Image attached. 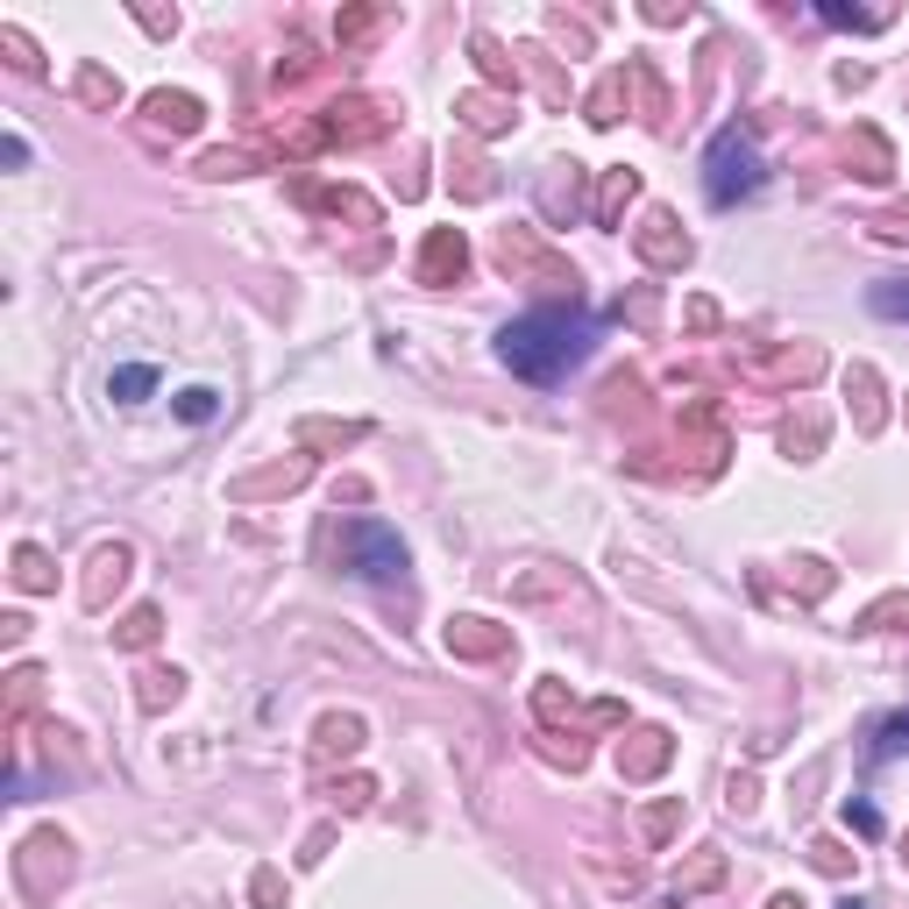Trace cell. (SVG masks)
Wrapping results in <instances>:
<instances>
[{"instance_id": "cell-34", "label": "cell", "mask_w": 909, "mask_h": 909, "mask_svg": "<svg viewBox=\"0 0 909 909\" xmlns=\"http://www.w3.org/2000/svg\"><path fill=\"white\" fill-rule=\"evenodd\" d=\"M669 824H675V803H661V810H647V831H654V839H669Z\"/></svg>"}, {"instance_id": "cell-25", "label": "cell", "mask_w": 909, "mask_h": 909, "mask_svg": "<svg viewBox=\"0 0 909 909\" xmlns=\"http://www.w3.org/2000/svg\"><path fill=\"white\" fill-rule=\"evenodd\" d=\"M178 413H186L192 427H206V419L221 413V399H214V391H206V384H192V391H178Z\"/></svg>"}, {"instance_id": "cell-3", "label": "cell", "mask_w": 909, "mask_h": 909, "mask_svg": "<svg viewBox=\"0 0 909 909\" xmlns=\"http://www.w3.org/2000/svg\"><path fill=\"white\" fill-rule=\"evenodd\" d=\"M341 562L356 575H370V583H405V548H399V534L377 526V519L341 526Z\"/></svg>"}, {"instance_id": "cell-20", "label": "cell", "mask_w": 909, "mask_h": 909, "mask_svg": "<svg viewBox=\"0 0 909 909\" xmlns=\"http://www.w3.org/2000/svg\"><path fill=\"white\" fill-rule=\"evenodd\" d=\"M618 93H626V71H611V79L590 93V121H597V128H611V121H618Z\"/></svg>"}, {"instance_id": "cell-17", "label": "cell", "mask_w": 909, "mask_h": 909, "mask_svg": "<svg viewBox=\"0 0 909 909\" xmlns=\"http://www.w3.org/2000/svg\"><path fill=\"white\" fill-rule=\"evenodd\" d=\"M14 583H22V590H57L50 562H43V548H14Z\"/></svg>"}, {"instance_id": "cell-12", "label": "cell", "mask_w": 909, "mask_h": 909, "mask_svg": "<svg viewBox=\"0 0 909 909\" xmlns=\"http://www.w3.org/2000/svg\"><path fill=\"white\" fill-rule=\"evenodd\" d=\"M384 29H391V14H384V8H348L341 22H335V36H341V50H362V43L384 36Z\"/></svg>"}, {"instance_id": "cell-11", "label": "cell", "mask_w": 909, "mask_h": 909, "mask_svg": "<svg viewBox=\"0 0 909 909\" xmlns=\"http://www.w3.org/2000/svg\"><path fill=\"white\" fill-rule=\"evenodd\" d=\"M362 747V718H321V732H313V753H321V761H335V753H356Z\"/></svg>"}, {"instance_id": "cell-35", "label": "cell", "mask_w": 909, "mask_h": 909, "mask_svg": "<svg viewBox=\"0 0 909 909\" xmlns=\"http://www.w3.org/2000/svg\"><path fill=\"white\" fill-rule=\"evenodd\" d=\"M767 909H803V902H796V896H775V902H767Z\"/></svg>"}, {"instance_id": "cell-24", "label": "cell", "mask_w": 909, "mask_h": 909, "mask_svg": "<svg viewBox=\"0 0 909 909\" xmlns=\"http://www.w3.org/2000/svg\"><path fill=\"white\" fill-rule=\"evenodd\" d=\"M853 143H860V157H867V178L882 186V178H888V164H896V157H888V143H882L874 128H853Z\"/></svg>"}, {"instance_id": "cell-15", "label": "cell", "mask_w": 909, "mask_h": 909, "mask_svg": "<svg viewBox=\"0 0 909 909\" xmlns=\"http://www.w3.org/2000/svg\"><path fill=\"white\" fill-rule=\"evenodd\" d=\"M157 626H164V618H157V604H135V611H128V618H121V626H114V640L143 654V647L157 640Z\"/></svg>"}, {"instance_id": "cell-5", "label": "cell", "mask_w": 909, "mask_h": 909, "mask_svg": "<svg viewBox=\"0 0 909 909\" xmlns=\"http://www.w3.org/2000/svg\"><path fill=\"white\" fill-rule=\"evenodd\" d=\"M669 753H675V739L661 732V725H647V732H632V747H618V775L626 782H654L661 767H669Z\"/></svg>"}, {"instance_id": "cell-7", "label": "cell", "mask_w": 909, "mask_h": 909, "mask_svg": "<svg viewBox=\"0 0 909 909\" xmlns=\"http://www.w3.org/2000/svg\"><path fill=\"white\" fill-rule=\"evenodd\" d=\"M143 114H149V128H157V135H192L206 121L200 100H192V93H171V86H164V93H149Z\"/></svg>"}, {"instance_id": "cell-13", "label": "cell", "mask_w": 909, "mask_h": 909, "mask_svg": "<svg viewBox=\"0 0 909 909\" xmlns=\"http://www.w3.org/2000/svg\"><path fill=\"white\" fill-rule=\"evenodd\" d=\"M845 391L860 399V434H874V427H882V384H874L867 362H853V370H845Z\"/></svg>"}, {"instance_id": "cell-14", "label": "cell", "mask_w": 909, "mask_h": 909, "mask_svg": "<svg viewBox=\"0 0 909 909\" xmlns=\"http://www.w3.org/2000/svg\"><path fill=\"white\" fill-rule=\"evenodd\" d=\"M454 114H462L476 135H497V128H512V100H491V93H469Z\"/></svg>"}, {"instance_id": "cell-9", "label": "cell", "mask_w": 909, "mask_h": 909, "mask_svg": "<svg viewBox=\"0 0 909 909\" xmlns=\"http://www.w3.org/2000/svg\"><path fill=\"white\" fill-rule=\"evenodd\" d=\"M128 562H135V554L121 548V540L93 554V575H86V604H93V611H108V597H114L121 583H128Z\"/></svg>"}, {"instance_id": "cell-28", "label": "cell", "mask_w": 909, "mask_h": 909, "mask_svg": "<svg viewBox=\"0 0 909 909\" xmlns=\"http://www.w3.org/2000/svg\"><path fill=\"white\" fill-rule=\"evenodd\" d=\"M149 384H157V377H149V370H121V377H114V384H108V391H114V399H121V405H135V399H143V391H149Z\"/></svg>"}, {"instance_id": "cell-4", "label": "cell", "mask_w": 909, "mask_h": 909, "mask_svg": "<svg viewBox=\"0 0 909 909\" xmlns=\"http://www.w3.org/2000/svg\"><path fill=\"white\" fill-rule=\"evenodd\" d=\"M469 270V242L454 227H434L427 249H419V284H454Z\"/></svg>"}, {"instance_id": "cell-26", "label": "cell", "mask_w": 909, "mask_h": 909, "mask_svg": "<svg viewBox=\"0 0 909 909\" xmlns=\"http://www.w3.org/2000/svg\"><path fill=\"white\" fill-rule=\"evenodd\" d=\"M249 171V157H242V149H214V157L200 164V178H242Z\"/></svg>"}, {"instance_id": "cell-30", "label": "cell", "mask_w": 909, "mask_h": 909, "mask_svg": "<svg viewBox=\"0 0 909 909\" xmlns=\"http://www.w3.org/2000/svg\"><path fill=\"white\" fill-rule=\"evenodd\" d=\"M909 747V710H902V718H888L882 725V753H902Z\"/></svg>"}, {"instance_id": "cell-6", "label": "cell", "mask_w": 909, "mask_h": 909, "mask_svg": "<svg viewBox=\"0 0 909 909\" xmlns=\"http://www.w3.org/2000/svg\"><path fill=\"white\" fill-rule=\"evenodd\" d=\"M640 256L654 270H682L689 263V235L675 227V214H647V227H640Z\"/></svg>"}, {"instance_id": "cell-2", "label": "cell", "mask_w": 909, "mask_h": 909, "mask_svg": "<svg viewBox=\"0 0 909 909\" xmlns=\"http://www.w3.org/2000/svg\"><path fill=\"white\" fill-rule=\"evenodd\" d=\"M704 192L718 206L761 192V149H753L747 128H718V143H710V157H704Z\"/></svg>"}, {"instance_id": "cell-22", "label": "cell", "mask_w": 909, "mask_h": 909, "mask_svg": "<svg viewBox=\"0 0 909 909\" xmlns=\"http://www.w3.org/2000/svg\"><path fill=\"white\" fill-rule=\"evenodd\" d=\"M0 50H8V65H14V71H43V57H36V43H29V36H22V29H14V22H8V29H0Z\"/></svg>"}, {"instance_id": "cell-29", "label": "cell", "mask_w": 909, "mask_h": 909, "mask_svg": "<svg viewBox=\"0 0 909 909\" xmlns=\"http://www.w3.org/2000/svg\"><path fill=\"white\" fill-rule=\"evenodd\" d=\"M335 796H341V810H370V796H377V782H362V775H356V782H341V789H335Z\"/></svg>"}, {"instance_id": "cell-8", "label": "cell", "mask_w": 909, "mask_h": 909, "mask_svg": "<svg viewBox=\"0 0 909 909\" xmlns=\"http://www.w3.org/2000/svg\"><path fill=\"white\" fill-rule=\"evenodd\" d=\"M65 853H71V845L65 839H57V831H36V839H29L22 845V860H14V874H22V888H29V896H50V882H43V867H50V860H57V867H65Z\"/></svg>"}, {"instance_id": "cell-19", "label": "cell", "mask_w": 909, "mask_h": 909, "mask_svg": "<svg viewBox=\"0 0 909 909\" xmlns=\"http://www.w3.org/2000/svg\"><path fill=\"white\" fill-rule=\"evenodd\" d=\"M178 682H186L178 669H149V675H143V710H164V704H178Z\"/></svg>"}, {"instance_id": "cell-1", "label": "cell", "mask_w": 909, "mask_h": 909, "mask_svg": "<svg viewBox=\"0 0 909 909\" xmlns=\"http://www.w3.org/2000/svg\"><path fill=\"white\" fill-rule=\"evenodd\" d=\"M590 348H597V321H590V313H569V306H540V313H526V321H512L505 335H497V356H505L526 384L569 377Z\"/></svg>"}, {"instance_id": "cell-32", "label": "cell", "mask_w": 909, "mask_h": 909, "mask_svg": "<svg viewBox=\"0 0 909 909\" xmlns=\"http://www.w3.org/2000/svg\"><path fill=\"white\" fill-rule=\"evenodd\" d=\"M256 902H263V909H284V888H278V874H256Z\"/></svg>"}, {"instance_id": "cell-21", "label": "cell", "mask_w": 909, "mask_h": 909, "mask_svg": "<svg viewBox=\"0 0 909 909\" xmlns=\"http://www.w3.org/2000/svg\"><path fill=\"white\" fill-rule=\"evenodd\" d=\"M632 192H640V178H632V171H611V178H604V200H597V221H618V206H626Z\"/></svg>"}, {"instance_id": "cell-33", "label": "cell", "mask_w": 909, "mask_h": 909, "mask_svg": "<svg viewBox=\"0 0 909 909\" xmlns=\"http://www.w3.org/2000/svg\"><path fill=\"white\" fill-rule=\"evenodd\" d=\"M874 306H882V313H909V284H882V292H874Z\"/></svg>"}, {"instance_id": "cell-27", "label": "cell", "mask_w": 909, "mask_h": 909, "mask_svg": "<svg viewBox=\"0 0 909 909\" xmlns=\"http://www.w3.org/2000/svg\"><path fill=\"white\" fill-rule=\"evenodd\" d=\"M476 57H483V79H491V86H512V65L497 57V43H491V36H476Z\"/></svg>"}, {"instance_id": "cell-23", "label": "cell", "mask_w": 909, "mask_h": 909, "mask_svg": "<svg viewBox=\"0 0 909 909\" xmlns=\"http://www.w3.org/2000/svg\"><path fill=\"white\" fill-rule=\"evenodd\" d=\"M710 882H725V860L718 853H704L689 874H675V896H696V888H710Z\"/></svg>"}, {"instance_id": "cell-18", "label": "cell", "mask_w": 909, "mask_h": 909, "mask_svg": "<svg viewBox=\"0 0 909 909\" xmlns=\"http://www.w3.org/2000/svg\"><path fill=\"white\" fill-rule=\"evenodd\" d=\"M79 100H86V108H114V100H121V79H108L100 65H86L79 71Z\"/></svg>"}, {"instance_id": "cell-10", "label": "cell", "mask_w": 909, "mask_h": 909, "mask_svg": "<svg viewBox=\"0 0 909 909\" xmlns=\"http://www.w3.org/2000/svg\"><path fill=\"white\" fill-rule=\"evenodd\" d=\"M505 647H512V632H497L491 626V618H454V626H448V654H505Z\"/></svg>"}, {"instance_id": "cell-16", "label": "cell", "mask_w": 909, "mask_h": 909, "mask_svg": "<svg viewBox=\"0 0 909 909\" xmlns=\"http://www.w3.org/2000/svg\"><path fill=\"white\" fill-rule=\"evenodd\" d=\"M299 441H306V448H348V441H362V427H356V419H341V427H335V419H299Z\"/></svg>"}, {"instance_id": "cell-31", "label": "cell", "mask_w": 909, "mask_h": 909, "mask_svg": "<svg viewBox=\"0 0 909 909\" xmlns=\"http://www.w3.org/2000/svg\"><path fill=\"white\" fill-rule=\"evenodd\" d=\"M810 860H817V867H824V874H845V853H839V845H831V839H817V845H810Z\"/></svg>"}, {"instance_id": "cell-36", "label": "cell", "mask_w": 909, "mask_h": 909, "mask_svg": "<svg viewBox=\"0 0 909 909\" xmlns=\"http://www.w3.org/2000/svg\"><path fill=\"white\" fill-rule=\"evenodd\" d=\"M902 860H909V853H902Z\"/></svg>"}]
</instances>
